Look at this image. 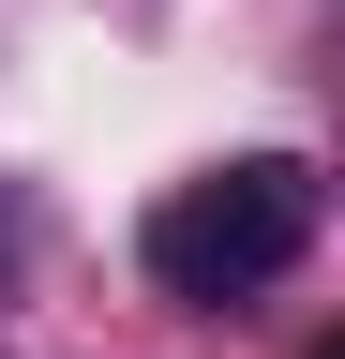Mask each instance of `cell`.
I'll use <instances>...</instances> for the list:
<instances>
[{"label": "cell", "instance_id": "obj_1", "mask_svg": "<svg viewBox=\"0 0 345 359\" xmlns=\"http://www.w3.org/2000/svg\"><path fill=\"white\" fill-rule=\"evenodd\" d=\"M300 240H315V165H300V150H240V165L181 180L136 255H150L165 299H255V285L300 269Z\"/></svg>", "mask_w": 345, "mask_h": 359}]
</instances>
